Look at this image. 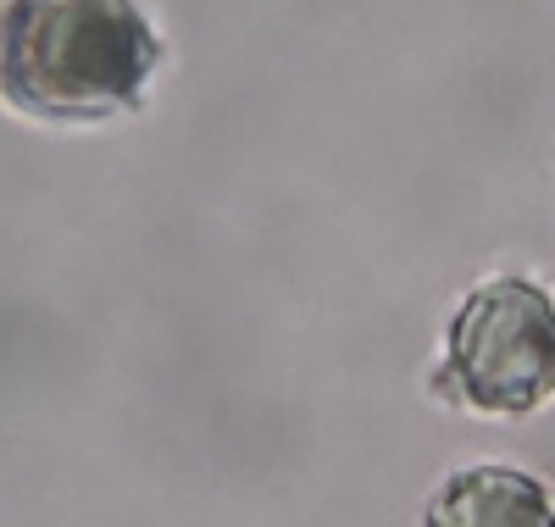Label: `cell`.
<instances>
[{"label":"cell","mask_w":555,"mask_h":527,"mask_svg":"<svg viewBox=\"0 0 555 527\" xmlns=\"http://www.w3.org/2000/svg\"><path fill=\"white\" fill-rule=\"evenodd\" d=\"M428 527H555V500L517 466H467L444 477Z\"/></svg>","instance_id":"3957f363"},{"label":"cell","mask_w":555,"mask_h":527,"mask_svg":"<svg viewBox=\"0 0 555 527\" xmlns=\"http://www.w3.org/2000/svg\"><path fill=\"white\" fill-rule=\"evenodd\" d=\"M162 39L133 0H0V101L44 123L133 112Z\"/></svg>","instance_id":"6da1fadb"},{"label":"cell","mask_w":555,"mask_h":527,"mask_svg":"<svg viewBox=\"0 0 555 527\" xmlns=\"http://www.w3.org/2000/svg\"><path fill=\"white\" fill-rule=\"evenodd\" d=\"M434 395L489 416H522L555 395V295L528 278H494L450 322Z\"/></svg>","instance_id":"7a4b0ae2"}]
</instances>
